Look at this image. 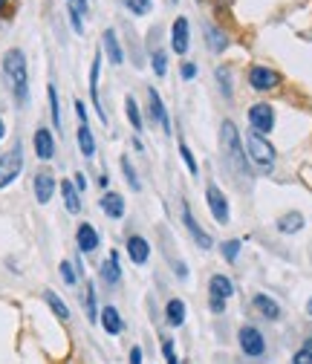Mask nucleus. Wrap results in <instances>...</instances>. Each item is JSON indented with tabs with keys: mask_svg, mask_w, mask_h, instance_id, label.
Wrapping results in <instances>:
<instances>
[{
	"mask_svg": "<svg viewBox=\"0 0 312 364\" xmlns=\"http://www.w3.org/2000/svg\"><path fill=\"white\" fill-rule=\"evenodd\" d=\"M4 84L18 107L29 105V67H26L23 50H18V47L6 50V55H4Z\"/></svg>",
	"mask_w": 312,
	"mask_h": 364,
	"instance_id": "nucleus-1",
	"label": "nucleus"
},
{
	"mask_svg": "<svg viewBox=\"0 0 312 364\" xmlns=\"http://www.w3.org/2000/svg\"><path fill=\"white\" fill-rule=\"evenodd\" d=\"M220 154H222V162H226L240 179H249L252 176V162L246 156L240 130H237V124L232 119H226V122L220 124Z\"/></svg>",
	"mask_w": 312,
	"mask_h": 364,
	"instance_id": "nucleus-2",
	"label": "nucleus"
},
{
	"mask_svg": "<svg viewBox=\"0 0 312 364\" xmlns=\"http://www.w3.org/2000/svg\"><path fill=\"white\" fill-rule=\"evenodd\" d=\"M246 154H249V162H252L257 171L272 173V168H275V148H272V142L266 139L263 133L252 130V133L246 136Z\"/></svg>",
	"mask_w": 312,
	"mask_h": 364,
	"instance_id": "nucleus-3",
	"label": "nucleus"
},
{
	"mask_svg": "<svg viewBox=\"0 0 312 364\" xmlns=\"http://www.w3.org/2000/svg\"><path fill=\"white\" fill-rule=\"evenodd\" d=\"M237 344H240V350H243L246 358H263V355H266V338H263V333H260L257 327H252V324H243V327L237 330Z\"/></svg>",
	"mask_w": 312,
	"mask_h": 364,
	"instance_id": "nucleus-4",
	"label": "nucleus"
},
{
	"mask_svg": "<svg viewBox=\"0 0 312 364\" xmlns=\"http://www.w3.org/2000/svg\"><path fill=\"white\" fill-rule=\"evenodd\" d=\"M21 171H23V148L15 145L12 151H6L0 156V188L12 186V182L21 176Z\"/></svg>",
	"mask_w": 312,
	"mask_h": 364,
	"instance_id": "nucleus-5",
	"label": "nucleus"
},
{
	"mask_svg": "<svg viewBox=\"0 0 312 364\" xmlns=\"http://www.w3.org/2000/svg\"><path fill=\"white\" fill-rule=\"evenodd\" d=\"M205 203H208V208H211V217L220 223V225H226L229 220H232V211H229V200H226V194H222L214 182H208V188H205Z\"/></svg>",
	"mask_w": 312,
	"mask_h": 364,
	"instance_id": "nucleus-6",
	"label": "nucleus"
},
{
	"mask_svg": "<svg viewBox=\"0 0 312 364\" xmlns=\"http://www.w3.org/2000/svg\"><path fill=\"white\" fill-rule=\"evenodd\" d=\"M249 84H252V90H257V93H269V90H275L281 84V75L275 70H269V67L257 64V67L249 70Z\"/></svg>",
	"mask_w": 312,
	"mask_h": 364,
	"instance_id": "nucleus-7",
	"label": "nucleus"
},
{
	"mask_svg": "<svg viewBox=\"0 0 312 364\" xmlns=\"http://www.w3.org/2000/svg\"><path fill=\"white\" fill-rule=\"evenodd\" d=\"M32 148H35V156L41 162H50L55 159V136L50 127H38L35 136H32Z\"/></svg>",
	"mask_w": 312,
	"mask_h": 364,
	"instance_id": "nucleus-8",
	"label": "nucleus"
},
{
	"mask_svg": "<svg viewBox=\"0 0 312 364\" xmlns=\"http://www.w3.org/2000/svg\"><path fill=\"white\" fill-rule=\"evenodd\" d=\"M55 188H58V179H55L50 171H41V173H35L32 191H35V200H38L41 205L53 203V197H55Z\"/></svg>",
	"mask_w": 312,
	"mask_h": 364,
	"instance_id": "nucleus-9",
	"label": "nucleus"
},
{
	"mask_svg": "<svg viewBox=\"0 0 312 364\" xmlns=\"http://www.w3.org/2000/svg\"><path fill=\"white\" fill-rule=\"evenodd\" d=\"M188 43H191V23H188V18H176L171 26V50L176 55H185Z\"/></svg>",
	"mask_w": 312,
	"mask_h": 364,
	"instance_id": "nucleus-10",
	"label": "nucleus"
},
{
	"mask_svg": "<svg viewBox=\"0 0 312 364\" xmlns=\"http://www.w3.org/2000/svg\"><path fill=\"white\" fill-rule=\"evenodd\" d=\"M249 122H252V130H257V133H272V127H275V110L269 107V105H252L249 107Z\"/></svg>",
	"mask_w": 312,
	"mask_h": 364,
	"instance_id": "nucleus-11",
	"label": "nucleus"
},
{
	"mask_svg": "<svg viewBox=\"0 0 312 364\" xmlns=\"http://www.w3.org/2000/svg\"><path fill=\"white\" fill-rule=\"evenodd\" d=\"M183 223H185V229H188V235H191V240H194V243H197L200 249H205V252H208V249L214 246V240H211V235H208V232L203 229V225H200V223L194 220V214H191V208H188L185 203H183Z\"/></svg>",
	"mask_w": 312,
	"mask_h": 364,
	"instance_id": "nucleus-12",
	"label": "nucleus"
},
{
	"mask_svg": "<svg viewBox=\"0 0 312 364\" xmlns=\"http://www.w3.org/2000/svg\"><path fill=\"white\" fill-rule=\"evenodd\" d=\"M75 246H78V252H84V255L96 252V249L102 246V237H99V232H96V225L81 223L78 229H75Z\"/></svg>",
	"mask_w": 312,
	"mask_h": 364,
	"instance_id": "nucleus-13",
	"label": "nucleus"
},
{
	"mask_svg": "<svg viewBox=\"0 0 312 364\" xmlns=\"http://www.w3.org/2000/svg\"><path fill=\"white\" fill-rule=\"evenodd\" d=\"M148 105H151V119L171 136V116H168V110L162 105V96H159L156 87H148Z\"/></svg>",
	"mask_w": 312,
	"mask_h": 364,
	"instance_id": "nucleus-14",
	"label": "nucleus"
},
{
	"mask_svg": "<svg viewBox=\"0 0 312 364\" xmlns=\"http://www.w3.org/2000/svg\"><path fill=\"white\" fill-rule=\"evenodd\" d=\"M252 306L257 309V315L260 318H266V321H278L281 318V304L275 301V298H269V295H263V292H257L254 298H252Z\"/></svg>",
	"mask_w": 312,
	"mask_h": 364,
	"instance_id": "nucleus-15",
	"label": "nucleus"
},
{
	"mask_svg": "<svg viewBox=\"0 0 312 364\" xmlns=\"http://www.w3.org/2000/svg\"><path fill=\"white\" fill-rule=\"evenodd\" d=\"M99 324H102V330H104L107 336H122V333H124V321H122V315H119V309H116V306H110V304L99 312Z\"/></svg>",
	"mask_w": 312,
	"mask_h": 364,
	"instance_id": "nucleus-16",
	"label": "nucleus"
},
{
	"mask_svg": "<svg viewBox=\"0 0 312 364\" xmlns=\"http://www.w3.org/2000/svg\"><path fill=\"white\" fill-rule=\"evenodd\" d=\"M232 295H235V284H232L229 275H211V281H208V298L229 301Z\"/></svg>",
	"mask_w": 312,
	"mask_h": 364,
	"instance_id": "nucleus-17",
	"label": "nucleus"
},
{
	"mask_svg": "<svg viewBox=\"0 0 312 364\" xmlns=\"http://www.w3.org/2000/svg\"><path fill=\"white\" fill-rule=\"evenodd\" d=\"M99 205H102L104 217H110V220H122L124 217V197L116 194V191H104L102 200H99Z\"/></svg>",
	"mask_w": 312,
	"mask_h": 364,
	"instance_id": "nucleus-18",
	"label": "nucleus"
},
{
	"mask_svg": "<svg viewBox=\"0 0 312 364\" xmlns=\"http://www.w3.org/2000/svg\"><path fill=\"white\" fill-rule=\"evenodd\" d=\"M127 255H130V260L133 263H148V257H151V243L142 237V235H130L127 237Z\"/></svg>",
	"mask_w": 312,
	"mask_h": 364,
	"instance_id": "nucleus-19",
	"label": "nucleus"
},
{
	"mask_svg": "<svg viewBox=\"0 0 312 364\" xmlns=\"http://www.w3.org/2000/svg\"><path fill=\"white\" fill-rule=\"evenodd\" d=\"M102 41H104V53H107L110 64H113V67H122V64H124V50H122V43H119L116 29H104Z\"/></svg>",
	"mask_w": 312,
	"mask_h": 364,
	"instance_id": "nucleus-20",
	"label": "nucleus"
},
{
	"mask_svg": "<svg viewBox=\"0 0 312 364\" xmlns=\"http://www.w3.org/2000/svg\"><path fill=\"white\" fill-rule=\"evenodd\" d=\"M102 281L107 287H119L122 284V266H119V252H110V257L102 263Z\"/></svg>",
	"mask_w": 312,
	"mask_h": 364,
	"instance_id": "nucleus-21",
	"label": "nucleus"
},
{
	"mask_svg": "<svg viewBox=\"0 0 312 364\" xmlns=\"http://www.w3.org/2000/svg\"><path fill=\"white\" fill-rule=\"evenodd\" d=\"M185 315H188V309H185V301L183 298H171L165 304V321L171 327H183L185 324Z\"/></svg>",
	"mask_w": 312,
	"mask_h": 364,
	"instance_id": "nucleus-22",
	"label": "nucleus"
},
{
	"mask_svg": "<svg viewBox=\"0 0 312 364\" xmlns=\"http://www.w3.org/2000/svg\"><path fill=\"white\" fill-rule=\"evenodd\" d=\"M99 73H102V53H96V58H93V70H90V96H93V105H96L102 122L107 124V113H104L102 99H99Z\"/></svg>",
	"mask_w": 312,
	"mask_h": 364,
	"instance_id": "nucleus-23",
	"label": "nucleus"
},
{
	"mask_svg": "<svg viewBox=\"0 0 312 364\" xmlns=\"http://www.w3.org/2000/svg\"><path fill=\"white\" fill-rule=\"evenodd\" d=\"M275 229H278L281 235H298V232L303 229V214H301V211H286V214H281L278 223H275Z\"/></svg>",
	"mask_w": 312,
	"mask_h": 364,
	"instance_id": "nucleus-24",
	"label": "nucleus"
},
{
	"mask_svg": "<svg viewBox=\"0 0 312 364\" xmlns=\"http://www.w3.org/2000/svg\"><path fill=\"white\" fill-rule=\"evenodd\" d=\"M75 139H78V151H81L87 159H93V156H96V136H93L90 124H78Z\"/></svg>",
	"mask_w": 312,
	"mask_h": 364,
	"instance_id": "nucleus-25",
	"label": "nucleus"
},
{
	"mask_svg": "<svg viewBox=\"0 0 312 364\" xmlns=\"http://www.w3.org/2000/svg\"><path fill=\"white\" fill-rule=\"evenodd\" d=\"M205 41H208V50L211 53H222L229 47V35L222 32L220 26H214V23H205Z\"/></svg>",
	"mask_w": 312,
	"mask_h": 364,
	"instance_id": "nucleus-26",
	"label": "nucleus"
},
{
	"mask_svg": "<svg viewBox=\"0 0 312 364\" xmlns=\"http://www.w3.org/2000/svg\"><path fill=\"white\" fill-rule=\"evenodd\" d=\"M61 197H64V205H67L70 214H78L81 211V194L72 186V179H61Z\"/></svg>",
	"mask_w": 312,
	"mask_h": 364,
	"instance_id": "nucleus-27",
	"label": "nucleus"
},
{
	"mask_svg": "<svg viewBox=\"0 0 312 364\" xmlns=\"http://www.w3.org/2000/svg\"><path fill=\"white\" fill-rule=\"evenodd\" d=\"M43 301H47V306L55 312V318H61V321H70V306L53 289H43Z\"/></svg>",
	"mask_w": 312,
	"mask_h": 364,
	"instance_id": "nucleus-28",
	"label": "nucleus"
},
{
	"mask_svg": "<svg viewBox=\"0 0 312 364\" xmlns=\"http://www.w3.org/2000/svg\"><path fill=\"white\" fill-rule=\"evenodd\" d=\"M81 301H84V306H87V318H90V321L96 324V321H99V304H96V287H93V284L84 287V298H81Z\"/></svg>",
	"mask_w": 312,
	"mask_h": 364,
	"instance_id": "nucleus-29",
	"label": "nucleus"
},
{
	"mask_svg": "<svg viewBox=\"0 0 312 364\" xmlns=\"http://www.w3.org/2000/svg\"><path fill=\"white\" fill-rule=\"evenodd\" d=\"M47 99H50L53 124H55V130H61V102H58V87H55V84H50V87H47Z\"/></svg>",
	"mask_w": 312,
	"mask_h": 364,
	"instance_id": "nucleus-30",
	"label": "nucleus"
},
{
	"mask_svg": "<svg viewBox=\"0 0 312 364\" xmlns=\"http://www.w3.org/2000/svg\"><path fill=\"white\" fill-rule=\"evenodd\" d=\"M124 110H127V122L133 124V130L139 133L145 122H142V113H139V105H136V99H133V96H127V99H124Z\"/></svg>",
	"mask_w": 312,
	"mask_h": 364,
	"instance_id": "nucleus-31",
	"label": "nucleus"
},
{
	"mask_svg": "<svg viewBox=\"0 0 312 364\" xmlns=\"http://www.w3.org/2000/svg\"><path fill=\"white\" fill-rule=\"evenodd\" d=\"M122 173H124V179H127V186H130L133 191H142V182H139V173H136V168H133L130 156H122Z\"/></svg>",
	"mask_w": 312,
	"mask_h": 364,
	"instance_id": "nucleus-32",
	"label": "nucleus"
},
{
	"mask_svg": "<svg viewBox=\"0 0 312 364\" xmlns=\"http://www.w3.org/2000/svg\"><path fill=\"white\" fill-rule=\"evenodd\" d=\"M214 81H217V87H220V93L226 96V99H232V73H229L226 67H217V70H214Z\"/></svg>",
	"mask_w": 312,
	"mask_h": 364,
	"instance_id": "nucleus-33",
	"label": "nucleus"
},
{
	"mask_svg": "<svg viewBox=\"0 0 312 364\" xmlns=\"http://www.w3.org/2000/svg\"><path fill=\"white\" fill-rule=\"evenodd\" d=\"M180 156H183L188 173H191V176H200V165H197V159H194V154H191V148H188L185 142H180Z\"/></svg>",
	"mask_w": 312,
	"mask_h": 364,
	"instance_id": "nucleus-34",
	"label": "nucleus"
},
{
	"mask_svg": "<svg viewBox=\"0 0 312 364\" xmlns=\"http://www.w3.org/2000/svg\"><path fill=\"white\" fill-rule=\"evenodd\" d=\"M240 249H243V240H226L220 252H222V257H226L229 263H235L240 257Z\"/></svg>",
	"mask_w": 312,
	"mask_h": 364,
	"instance_id": "nucleus-35",
	"label": "nucleus"
},
{
	"mask_svg": "<svg viewBox=\"0 0 312 364\" xmlns=\"http://www.w3.org/2000/svg\"><path fill=\"white\" fill-rule=\"evenodd\" d=\"M58 272H61V278H64V284H70V287H75V284H78V269H75V266H72L70 260H61Z\"/></svg>",
	"mask_w": 312,
	"mask_h": 364,
	"instance_id": "nucleus-36",
	"label": "nucleus"
},
{
	"mask_svg": "<svg viewBox=\"0 0 312 364\" xmlns=\"http://www.w3.org/2000/svg\"><path fill=\"white\" fill-rule=\"evenodd\" d=\"M151 64H154V73H156V75H165V73H168V55H165L162 50H154V53H151Z\"/></svg>",
	"mask_w": 312,
	"mask_h": 364,
	"instance_id": "nucleus-37",
	"label": "nucleus"
},
{
	"mask_svg": "<svg viewBox=\"0 0 312 364\" xmlns=\"http://www.w3.org/2000/svg\"><path fill=\"white\" fill-rule=\"evenodd\" d=\"M124 6H127L133 15H148L151 6H154V0H124Z\"/></svg>",
	"mask_w": 312,
	"mask_h": 364,
	"instance_id": "nucleus-38",
	"label": "nucleus"
},
{
	"mask_svg": "<svg viewBox=\"0 0 312 364\" xmlns=\"http://www.w3.org/2000/svg\"><path fill=\"white\" fill-rule=\"evenodd\" d=\"M162 355H165V361L168 364H180V355H176V350H173V341L165 336L162 338Z\"/></svg>",
	"mask_w": 312,
	"mask_h": 364,
	"instance_id": "nucleus-39",
	"label": "nucleus"
},
{
	"mask_svg": "<svg viewBox=\"0 0 312 364\" xmlns=\"http://www.w3.org/2000/svg\"><path fill=\"white\" fill-rule=\"evenodd\" d=\"M90 4L87 0H67V12H78V15H87Z\"/></svg>",
	"mask_w": 312,
	"mask_h": 364,
	"instance_id": "nucleus-40",
	"label": "nucleus"
},
{
	"mask_svg": "<svg viewBox=\"0 0 312 364\" xmlns=\"http://www.w3.org/2000/svg\"><path fill=\"white\" fill-rule=\"evenodd\" d=\"M292 364H312V350H309V347L298 350V353L292 355Z\"/></svg>",
	"mask_w": 312,
	"mask_h": 364,
	"instance_id": "nucleus-41",
	"label": "nucleus"
},
{
	"mask_svg": "<svg viewBox=\"0 0 312 364\" xmlns=\"http://www.w3.org/2000/svg\"><path fill=\"white\" fill-rule=\"evenodd\" d=\"M208 306H211L214 315H222V312H226V301H214V298H208Z\"/></svg>",
	"mask_w": 312,
	"mask_h": 364,
	"instance_id": "nucleus-42",
	"label": "nucleus"
},
{
	"mask_svg": "<svg viewBox=\"0 0 312 364\" xmlns=\"http://www.w3.org/2000/svg\"><path fill=\"white\" fill-rule=\"evenodd\" d=\"M194 75H197V64H191V61H188V64H183V78H185V81H191Z\"/></svg>",
	"mask_w": 312,
	"mask_h": 364,
	"instance_id": "nucleus-43",
	"label": "nucleus"
},
{
	"mask_svg": "<svg viewBox=\"0 0 312 364\" xmlns=\"http://www.w3.org/2000/svg\"><path fill=\"white\" fill-rule=\"evenodd\" d=\"M75 113H78V122H81V124H87V107H84V102H81V99H75Z\"/></svg>",
	"mask_w": 312,
	"mask_h": 364,
	"instance_id": "nucleus-44",
	"label": "nucleus"
},
{
	"mask_svg": "<svg viewBox=\"0 0 312 364\" xmlns=\"http://www.w3.org/2000/svg\"><path fill=\"white\" fill-rule=\"evenodd\" d=\"M130 364H142V347H130Z\"/></svg>",
	"mask_w": 312,
	"mask_h": 364,
	"instance_id": "nucleus-45",
	"label": "nucleus"
},
{
	"mask_svg": "<svg viewBox=\"0 0 312 364\" xmlns=\"http://www.w3.org/2000/svg\"><path fill=\"white\" fill-rule=\"evenodd\" d=\"M72 186H75V188H78V191H84V188H87V176H84V173H81V171H78V173H75V179H72Z\"/></svg>",
	"mask_w": 312,
	"mask_h": 364,
	"instance_id": "nucleus-46",
	"label": "nucleus"
},
{
	"mask_svg": "<svg viewBox=\"0 0 312 364\" xmlns=\"http://www.w3.org/2000/svg\"><path fill=\"white\" fill-rule=\"evenodd\" d=\"M99 186H102V188H107V186H110V176H107V173H102V176H99Z\"/></svg>",
	"mask_w": 312,
	"mask_h": 364,
	"instance_id": "nucleus-47",
	"label": "nucleus"
},
{
	"mask_svg": "<svg viewBox=\"0 0 312 364\" xmlns=\"http://www.w3.org/2000/svg\"><path fill=\"white\" fill-rule=\"evenodd\" d=\"M6 9H9V0H0V15H4Z\"/></svg>",
	"mask_w": 312,
	"mask_h": 364,
	"instance_id": "nucleus-48",
	"label": "nucleus"
},
{
	"mask_svg": "<svg viewBox=\"0 0 312 364\" xmlns=\"http://www.w3.org/2000/svg\"><path fill=\"white\" fill-rule=\"evenodd\" d=\"M6 136V124H4V119H0V139H4Z\"/></svg>",
	"mask_w": 312,
	"mask_h": 364,
	"instance_id": "nucleus-49",
	"label": "nucleus"
},
{
	"mask_svg": "<svg viewBox=\"0 0 312 364\" xmlns=\"http://www.w3.org/2000/svg\"><path fill=\"white\" fill-rule=\"evenodd\" d=\"M306 312H309V315H312V298H309V301H306Z\"/></svg>",
	"mask_w": 312,
	"mask_h": 364,
	"instance_id": "nucleus-50",
	"label": "nucleus"
},
{
	"mask_svg": "<svg viewBox=\"0 0 312 364\" xmlns=\"http://www.w3.org/2000/svg\"><path fill=\"white\" fill-rule=\"evenodd\" d=\"M197 4H200V0H197Z\"/></svg>",
	"mask_w": 312,
	"mask_h": 364,
	"instance_id": "nucleus-51",
	"label": "nucleus"
}]
</instances>
